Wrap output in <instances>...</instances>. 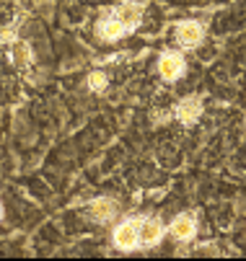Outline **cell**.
Segmentation results:
<instances>
[{"label":"cell","instance_id":"6da1fadb","mask_svg":"<svg viewBox=\"0 0 246 261\" xmlns=\"http://www.w3.org/2000/svg\"><path fill=\"white\" fill-rule=\"evenodd\" d=\"M184 67H187V62H184L182 55H177V52H166V55H161L158 72H161V78H163V81L171 83V81L182 78V75H184Z\"/></svg>","mask_w":246,"mask_h":261},{"label":"cell","instance_id":"7a4b0ae2","mask_svg":"<svg viewBox=\"0 0 246 261\" xmlns=\"http://www.w3.org/2000/svg\"><path fill=\"white\" fill-rule=\"evenodd\" d=\"M202 36H205V29L202 23L197 21H182L177 26V42L184 47V49H194L200 42H202Z\"/></svg>","mask_w":246,"mask_h":261},{"label":"cell","instance_id":"3957f363","mask_svg":"<svg viewBox=\"0 0 246 261\" xmlns=\"http://www.w3.org/2000/svg\"><path fill=\"white\" fill-rule=\"evenodd\" d=\"M112 16L125 26V31H135L140 26V21H143V6L137 3H122L112 11Z\"/></svg>","mask_w":246,"mask_h":261},{"label":"cell","instance_id":"277c9868","mask_svg":"<svg viewBox=\"0 0 246 261\" xmlns=\"http://www.w3.org/2000/svg\"><path fill=\"white\" fill-rule=\"evenodd\" d=\"M137 225H140V220H127V222H122V225H117V230H114V246L122 248V251L137 248Z\"/></svg>","mask_w":246,"mask_h":261},{"label":"cell","instance_id":"5b68a950","mask_svg":"<svg viewBox=\"0 0 246 261\" xmlns=\"http://www.w3.org/2000/svg\"><path fill=\"white\" fill-rule=\"evenodd\" d=\"M163 238V225L158 220H140L137 225V246H156Z\"/></svg>","mask_w":246,"mask_h":261},{"label":"cell","instance_id":"8992f818","mask_svg":"<svg viewBox=\"0 0 246 261\" xmlns=\"http://www.w3.org/2000/svg\"><path fill=\"white\" fill-rule=\"evenodd\" d=\"M96 31H99V36L104 42H117V39H122V36L127 34L125 31V26L109 13V16H104L101 21H99V26H96Z\"/></svg>","mask_w":246,"mask_h":261},{"label":"cell","instance_id":"52a82bcc","mask_svg":"<svg viewBox=\"0 0 246 261\" xmlns=\"http://www.w3.org/2000/svg\"><path fill=\"white\" fill-rule=\"evenodd\" d=\"M177 117L184 122V124H192L202 117V98L200 96H189L184 98L179 106H177Z\"/></svg>","mask_w":246,"mask_h":261},{"label":"cell","instance_id":"ba28073f","mask_svg":"<svg viewBox=\"0 0 246 261\" xmlns=\"http://www.w3.org/2000/svg\"><path fill=\"white\" fill-rule=\"evenodd\" d=\"M194 233H197V225H194V217H192V215L174 217V222H171V236L177 238V241H192Z\"/></svg>","mask_w":246,"mask_h":261},{"label":"cell","instance_id":"9c48e42d","mask_svg":"<svg viewBox=\"0 0 246 261\" xmlns=\"http://www.w3.org/2000/svg\"><path fill=\"white\" fill-rule=\"evenodd\" d=\"M88 215L96 220V222H109L114 215H117V207L112 199H93L91 207H88Z\"/></svg>","mask_w":246,"mask_h":261},{"label":"cell","instance_id":"30bf717a","mask_svg":"<svg viewBox=\"0 0 246 261\" xmlns=\"http://www.w3.org/2000/svg\"><path fill=\"white\" fill-rule=\"evenodd\" d=\"M11 57H13L16 65L26 67V65H31V47H29L26 42H13V47H11Z\"/></svg>","mask_w":246,"mask_h":261},{"label":"cell","instance_id":"8fae6325","mask_svg":"<svg viewBox=\"0 0 246 261\" xmlns=\"http://www.w3.org/2000/svg\"><path fill=\"white\" fill-rule=\"evenodd\" d=\"M88 88L91 91H107V75H104V72H91L88 75Z\"/></svg>","mask_w":246,"mask_h":261},{"label":"cell","instance_id":"7c38bea8","mask_svg":"<svg viewBox=\"0 0 246 261\" xmlns=\"http://www.w3.org/2000/svg\"><path fill=\"white\" fill-rule=\"evenodd\" d=\"M0 217H3V207H0Z\"/></svg>","mask_w":246,"mask_h":261}]
</instances>
